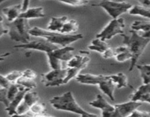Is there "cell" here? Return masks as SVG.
Returning <instances> with one entry per match:
<instances>
[{
	"label": "cell",
	"instance_id": "cell-1",
	"mask_svg": "<svg viewBox=\"0 0 150 117\" xmlns=\"http://www.w3.org/2000/svg\"><path fill=\"white\" fill-rule=\"evenodd\" d=\"M130 32L131 34L130 36H127L125 34L122 36L123 37V45L128 47L133 55L130 67L129 68V70L131 72L135 66L137 65L139 58L146 49V46L149 44L150 38L145 37L142 35H139V32L133 29H131Z\"/></svg>",
	"mask_w": 150,
	"mask_h": 117
},
{
	"label": "cell",
	"instance_id": "cell-2",
	"mask_svg": "<svg viewBox=\"0 0 150 117\" xmlns=\"http://www.w3.org/2000/svg\"><path fill=\"white\" fill-rule=\"evenodd\" d=\"M29 33L32 36L44 38L51 43L61 45L62 47L67 46L70 44L83 38V35L81 34L67 35V34H63L61 32H52L48 29H44L38 26L32 27L30 29Z\"/></svg>",
	"mask_w": 150,
	"mask_h": 117
},
{
	"label": "cell",
	"instance_id": "cell-3",
	"mask_svg": "<svg viewBox=\"0 0 150 117\" xmlns=\"http://www.w3.org/2000/svg\"><path fill=\"white\" fill-rule=\"evenodd\" d=\"M52 107L59 111H69L79 114L81 116H98V115L83 110L75 99L73 92L69 91L60 96H55L50 99Z\"/></svg>",
	"mask_w": 150,
	"mask_h": 117
},
{
	"label": "cell",
	"instance_id": "cell-4",
	"mask_svg": "<svg viewBox=\"0 0 150 117\" xmlns=\"http://www.w3.org/2000/svg\"><path fill=\"white\" fill-rule=\"evenodd\" d=\"M9 29L8 35L12 40L21 43L30 42V25L29 20L23 18H18L16 20L7 23Z\"/></svg>",
	"mask_w": 150,
	"mask_h": 117
},
{
	"label": "cell",
	"instance_id": "cell-5",
	"mask_svg": "<svg viewBox=\"0 0 150 117\" xmlns=\"http://www.w3.org/2000/svg\"><path fill=\"white\" fill-rule=\"evenodd\" d=\"M92 6L103 8L112 19L118 18L121 15L128 13L133 7L127 1H117L112 0H102L99 3L93 4Z\"/></svg>",
	"mask_w": 150,
	"mask_h": 117
},
{
	"label": "cell",
	"instance_id": "cell-6",
	"mask_svg": "<svg viewBox=\"0 0 150 117\" xmlns=\"http://www.w3.org/2000/svg\"><path fill=\"white\" fill-rule=\"evenodd\" d=\"M125 23L123 18L112 19L100 33L97 34L96 37L103 40H109L114 36L118 35H124V29Z\"/></svg>",
	"mask_w": 150,
	"mask_h": 117
},
{
	"label": "cell",
	"instance_id": "cell-7",
	"mask_svg": "<svg viewBox=\"0 0 150 117\" xmlns=\"http://www.w3.org/2000/svg\"><path fill=\"white\" fill-rule=\"evenodd\" d=\"M67 72V68L51 70L48 73L42 75V83L47 87L59 86L64 85V79L66 77Z\"/></svg>",
	"mask_w": 150,
	"mask_h": 117
},
{
	"label": "cell",
	"instance_id": "cell-8",
	"mask_svg": "<svg viewBox=\"0 0 150 117\" xmlns=\"http://www.w3.org/2000/svg\"><path fill=\"white\" fill-rule=\"evenodd\" d=\"M15 48H22V49L28 50H36V51H42L45 54L51 52L57 48H58V45L54 43H51L46 39L42 38L38 40L30 41L27 43H21L14 46Z\"/></svg>",
	"mask_w": 150,
	"mask_h": 117
},
{
	"label": "cell",
	"instance_id": "cell-9",
	"mask_svg": "<svg viewBox=\"0 0 150 117\" xmlns=\"http://www.w3.org/2000/svg\"><path fill=\"white\" fill-rule=\"evenodd\" d=\"M142 102L139 101L130 100L129 102L114 105L115 111L112 117L130 116L136 109L142 105Z\"/></svg>",
	"mask_w": 150,
	"mask_h": 117
},
{
	"label": "cell",
	"instance_id": "cell-10",
	"mask_svg": "<svg viewBox=\"0 0 150 117\" xmlns=\"http://www.w3.org/2000/svg\"><path fill=\"white\" fill-rule=\"evenodd\" d=\"M39 101V96L35 92L29 91L25 94L21 103L17 108V116H25V114L29 111L31 107Z\"/></svg>",
	"mask_w": 150,
	"mask_h": 117
},
{
	"label": "cell",
	"instance_id": "cell-11",
	"mask_svg": "<svg viewBox=\"0 0 150 117\" xmlns=\"http://www.w3.org/2000/svg\"><path fill=\"white\" fill-rule=\"evenodd\" d=\"M89 105L95 108H99L102 111V116L104 117L111 116L112 117L115 111L114 105L108 103L103 97L101 94H98L96 96V99L92 102H89Z\"/></svg>",
	"mask_w": 150,
	"mask_h": 117
},
{
	"label": "cell",
	"instance_id": "cell-12",
	"mask_svg": "<svg viewBox=\"0 0 150 117\" xmlns=\"http://www.w3.org/2000/svg\"><path fill=\"white\" fill-rule=\"evenodd\" d=\"M30 90L31 89H28V88H26L24 87V86H22L19 85V91L18 92L17 95H16V96L15 97L14 99L10 102V105L7 107H6L5 108L6 111H7L9 116L17 115L18 107L20 105L21 103L25 94Z\"/></svg>",
	"mask_w": 150,
	"mask_h": 117
},
{
	"label": "cell",
	"instance_id": "cell-13",
	"mask_svg": "<svg viewBox=\"0 0 150 117\" xmlns=\"http://www.w3.org/2000/svg\"><path fill=\"white\" fill-rule=\"evenodd\" d=\"M108 78V75H93L89 73H79L76 78V80L79 83L86 85H99L101 82Z\"/></svg>",
	"mask_w": 150,
	"mask_h": 117
},
{
	"label": "cell",
	"instance_id": "cell-14",
	"mask_svg": "<svg viewBox=\"0 0 150 117\" xmlns=\"http://www.w3.org/2000/svg\"><path fill=\"white\" fill-rule=\"evenodd\" d=\"M74 51L75 48L73 47H70L67 45V46L62 47V48L59 47L58 48L49 53H51L54 57L58 58L61 61H66V62H67L73 56L72 53Z\"/></svg>",
	"mask_w": 150,
	"mask_h": 117
},
{
	"label": "cell",
	"instance_id": "cell-15",
	"mask_svg": "<svg viewBox=\"0 0 150 117\" xmlns=\"http://www.w3.org/2000/svg\"><path fill=\"white\" fill-rule=\"evenodd\" d=\"M2 14L8 22H12L20 17L22 13V4H18L16 5L10 6L2 9Z\"/></svg>",
	"mask_w": 150,
	"mask_h": 117
},
{
	"label": "cell",
	"instance_id": "cell-16",
	"mask_svg": "<svg viewBox=\"0 0 150 117\" xmlns=\"http://www.w3.org/2000/svg\"><path fill=\"white\" fill-rule=\"evenodd\" d=\"M89 61H90V58L88 56V54L82 55L81 53V54H79V55L73 56L72 58H70L67 62V67H79L83 70L85 67H86Z\"/></svg>",
	"mask_w": 150,
	"mask_h": 117
},
{
	"label": "cell",
	"instance_id": "cell-17",
	"mask_svg": "<svg viewBox=\"0 0 150 117\" xmlns=\"http://www.w3.org/2000/svg\"><path fill=\"white\" fill-rule=\"evenodd\" d=\"M116 86H117V85L111 80L109 75H108V78L105 80H104L103 81L101 82L98 85L99 89L105 94H106L112 101L115 100V97H114V89H115Z\"/></svg>",
	"mask_w": 150,
	"mask_h": 117
},
{
	"label": "cell",
	"instance_id": "cell-18",
	"mask_svg": "<svg viewBox=\"0 0 150 117\" xmlns=\"http://www.w3.org/2000/svg\"><path fill=\"white\" fill-rule=\"evenodd\" d=\"M133 55L129 48L125 45L118 46L114 48V58L119 62H124L127 60H131Z\"/></svg>",
	"mask_w": 150,
	"mask_h": 117
},
{
	"label": "cell",
	"instance_id": "cell-19",
	"mask_svg": "<svg viewBox=\"0 0 150 117\" xmlns=\"http://www.w3.org/2000/svg\"><path fill=\"white\" fill-rule=\"evenodd\" d=\"M68 20V17L66 16L51 18V20L49 21V23H48V26H47V29L52 31V32H60L64 24Z\"/></svg>",
	"mask_w": 150,
	"mask_h": 117
},
{
	"label": "cell",
	"instance_id": "cell-20",
	"mask_svg": "<svg viewBox=\"0 0 150 117\" xmlns=\"http://www.w3.org/2000/svg\"><path fill=\"white\" fill-rule=\"evenodd\" d=\"M45 16V13H44V9L42 7H32V8H29L25 12L21 13L20 15L21 18H23L29 20L32 18H42Z\"/></svg>",
	"mask_w": 150,
	"mask_h": 117
},
{
	"label": "cell",
	"instance_id": "cell-21",
	"mask_svg": "<svg viewBox=\"0 0 150 117\" xmlns=\"http://www.w3.org/2000/svg\"><path fill=\"white\" fill-rule=\"evenodd\" d=\"M49 116L46 113V108L44 103L39 102V101L35 102L30 108L29 111L25 114V116Z\"/></svg>",
	"mask_w": 150,
	"mask_h": 117
},
{
	"label": "cell",
	"instance_id": "cell-22",
	"mask_svg": "<svg viewBox=\"0 0 150 117\" xmlns=\"http://www.w3.org/2000/svg\"><path fill=\"white\" fill-rule=\"evenodd\" d=\"M110 48V45L105 42V40L99 39V38H95L92 41L91 45L88 46V48L91 51H97L98 53H100L101 54L107 51Z\"/></svg>",
	"mask_w": 150,
	"mask_h": 117
},
{
	"label": "cell",
	"instance_id": "cell-23",
	"mask_svg": "<svg viewBox=\"0 0 150 117\" xmlns=\"http://www.w3.org/2000/svg\"><path fill=\"white\" fill-rule=\"evenodd\" d=\"M111 80L114 82L117 85V89H121V88H127L130 85L128 83V79L127 75L122 73H119L117 74H114L109 75Z\"/></svg>",
	"mask_w": 150,
	"mask_h": 117
},
{
	"label": "cell",
	"instance_id": "cell-24",
	"mask_svg": "<svg viewBox=\"0 0 150 117\" xmlns=\"http://www.w3.org/2000/svg\"><path fill=\"white\" fill-rule=\"evenodd\" d=\"M128 13L132 16H141V17L146 18L150 20V7H143L142 5H136L133 6Z\"/></svg>",
	"mask_w": 150,
	"mask_h": 117
},
{
	"label": "cell",
	"instance_id": "cell-25",
	"mask_svg": "<svg viewBox=\"0 0 150 117\" xmlns=\"http://www.w3.org/2000/svg\"><path fill=\"white\" fill-rule=\"evenodd\" d=\"M79 23L74 19H70L64 23L60 32L63 34H67V35H70V34L76 33L79 30Z\"/></svg>",
	"mask_w": 150,
	"mask_h": 117
},
{
	"label": "cell",
	"instance_id": "cell-26",
	"mask_svg": "<svg viewBox=\"0 0 150 117\" xmlns=\"http://www.w3.org/2000/svg\"><path fill=\"white\" fill-rule=\"evenodd\" d=\"M147 93H150V83H146V84L144 83L143 85L139 86L138 89L135 91L134 93L130 95V100L139 101V97L142 95Z\"/></svg>",
	"mask_w": 150,
	"mask_h": 117
},
{
	"label": "cell",
	"instance_id": "cell-27",
	"mask_svg": "<svg viewBox=\"0 0 150 117\" xmlns=\"http://www.w3.org/2000/svg\"><path fill=\"white\" fill-rule=\"evenodd\" d=\"M136 67L140 72L143 83H150V64H139Z\"/></svg>",
	"mask_w": 150,
	"mask_h": 117
},
{
	"label": "cell",
	"instance_id": "cell-28",
	"mask_svg": "<svg viewBox=\"0 0 150 117\" xmlns=\"http://www.w3.org/2000/svg\"><path fill=\"white\" fill-rule=\"evenodd\" d=\"M131 29L141 32H147L150 30V21L136 20L131 25Z\"/></svg>",
	"mask_w": 150,
	"mask_h": 117
},
{
	"label": "cell",
	"instance_id": "cell-29",
	"mask_svg": "<svg viewBox=\"0 0 150 117\" xmlns=\"http://www.w3.org/2000/svg\"><path fill=\"white\" fill-rule=\"evenodd\" d=\"M67 72L66 77L64 79V84H67L70 80L73 78H76L78 75L80 73L82 69L79 67H67Z\"/></svg>",
	"mask_w": 150,
	"mask_h": 117
},
{
	"label": "cell",
	"instance_id": "cell-30",
	"mask_svg": "<svg viewBox=\"0 0 150 117\" xmlns=\"http://www.w3.org/2000/svg\"><path fill=\"white\" fill-rule=\"evenodd\" d=\"M16 83H18V84L20 85V86L28 88V89H35V88H36L37 86V83L35 81V80L26 78L23 77V76H21V77L17 80Z\"/></svg>",
	"mask_w": 150,
	"mask_h": 117
},
{
	"label": "cell",
	"instance_id": "cell-31",
	"mask_svg": "<svg viewBox=\"0 0 150 117\" xmlns=\"http://www.w3.org/2000/svg\"><path fill=\"white\" fill-rule=\"evenodd\" d=\"M47 57H48V64H49L51 70H57V69H61L62 67V61L54 57L51 53H48L46 54Z\"/></svg>",
	"mask_w": 150,
	"mask_h": 117
},
{
	"label": "cell",
	"instance_id": "cell-32",
	"mask_svg": "<svg viewBox=\"0 0 150 117\" xmlns=\"http://www.w3.org/2000/svg\"><path fill=\"white\" fill-rule=\"evenodd\" d=\"M59 2L67 5L73 6V7H79V6H85L89 4V0H57Z\"/></svg>",
	"mask_w": 150,
	"mask_h": 117
},
{
	"label": "cell",
	"instance_id": "cell-33",
	"mask_svg": "<svg viewBox=\"0 0 150 117\" xmlns=\"http://www.w3.org/2000/svg\"><path fill=\"white\" fill-rule=\"evenodd\" d=\"M19 91V85L18 83H12L10 87L7 89V99H8L9 102H11L15 97L17 95L18 92Z\"/></svg>",
	"mask_w": 150,
	"mask_h": 117
},
{
	"label": "cell",
	"instance_id": "cell-34",
	"mask_svg": "<svg viewBox=\"0 0 150 117\" xmlns=\"http://www.w3.org/2000/svg\"><path fill=\"white\" fill-rule=\"evenodd\" d=\"M23 75V71H19V70H16V71H13L11 73H8L6 75L5 77L10 80L11 83H16L17 80L20 78L21 76Z\"/></svg>",
	"mask_w": 150,
	"mask_h": 117
},
{
	"label": "cell",
	"instance_id": "cell-35",
	"mask_svg": "<svg viewBox=\"0 0 150 117\" xmlns=\"http://www.w3.org/2000/svg\"><path fill=\"white\" fill-rule=\"evenodd\" d=\"M0 101L4 103L6 107L10 105V102L7 99V89L0 88Z\"/></svg>",
	"mask_w": 150,
	"mask_h": 117
},
{
	"label": "cell",
	"instance_id": "cell-36",
	"mask_svg": "<svg viewBox=\"0 0 150 117\" xmlns=\"http://www.w3.org/2000/svg\"><path fill=\"white\" fill-rule=\"evenodd\" d=\"M11 82L5 77V75H0V88H4V89H9L12 85Z\"/></svg>",
	"mask_w": 150,
	"mask_h": 117
},
{
	"label": "cell",
	"instance_id": "cell-37",
	"mask_svg": "<svg viewBox=\"0 0 150 117\" xmlns=\"http://www.w3.org/2000/svg\"><path fill=\"white\" fill-rule=\"evenodd\" d=\"M23 77L26 78L32 79V80H35L37 78V73L34 71L33 70H31V69H26V70H23Z\"/></svg>",
	"mask_w": 150,
	"mask_h": 117
},
{
	"label": "cell",
	"instance_id": "cell-38",
	"mask_svg": "<svg viewBox=\"0 0 150 117\" xmlns=\"http://www.w3.org/2000/svg\"><path fill=\"white\" fill-rule=\"evenodd\" d=\"M130 116H135V117H149L150 112L149 111H139L136 109Z\"/></svg>",
	"mask_w": 150,
	"mask_h": 117
},
{
	"label": "cell",
	"instance_id": "cell-39",
	"mask_svg": "<svg viewBox=\"0 0 150 117\" xmlns=\"http://www.w3.org/2000/svg\"><path fill=\"white\" fill-rule=\"evenodd\" d=\"M9 32V29L7 24H4V17L1 16V37H2L4 35L6 34H8Z\"/></svg>",
	"mask_w": 150,
	"mask_h": 117
},
{
	"label": "cell",
	"instance_id": "cell-40",
	"mask_svg": "<svg viewBox=\"0 0 150 117\" xmlns=\"http://www.w3.org/2000/svg\"><path fill=\"white\" fill-rule=\"evenodd\" d=\"M103 57L104 58H114V48L110 47L105 52H104L102 54Z\"/></svg>",
	"mask_w": 150,
	"mask_h": 117
},
{
	"label": "cell",
	"instance_id": "cell-41",
	"mask_svg": "<svg viewBox=\"0 0 150 117\" xmlns=\"http://www.w3.org/2000/svg\"><path fill=\"white\" fill-rule=\"evenodd\" d=\"M139 102H147L150 104V93L145 94L142 95L139 99Z\"/></svg>",
	"mask_w": 150,
	"mask_h": 117
},
{
	"label": "cell",
	"instance_id": "cell-42",
	"mask_svg": "<svg viewBox=\"0 0 150 117\" xmlns=\"http://www.w3.org/2000/svg\"><path fill=\"white\" fill-rule=\"evenodd\" d=\"M29 1L30 0H23V3H22V13L25 12L26 10H27L29 9Z\"/></svg>",
	"mask_w": 150,
	"mask_h": 117
},
{
	"label": "cell",
	"instance_id": "cell-43",
	"mask_svg": "<svg viewBox=\"0 0 150 117\" xmlns=\"http://www.w3.org/2000/svg\"><path fill=\"white\" fill-rule=\"evenodd\" d=\"M137 1L140 3V5L143 7H150V0H137Z\"/></svg>",
	"mask_w": 150,
	"mask_h": 117
},
{
	"label": "cell",
	"instance_id": "cell-44",
	"mask_svg": "<svg viewBox=\"0 0 150 117\" xmlns=\"http://www.w3.org/2000/svg\"><path fill=\"white\" fill-rule=\"evenodd\" d=\"M141 35H142V36L145 37L150 38V30L147 31V32H142V34H141Z\"/></svg>",
	"mask_w": 150,
	"mask_h": 117
},
{
	"label": "cell",
	"instance_id": "cell-45",
	"mask_svg": "<svg viewBox=\"0 0 150 117\" xmlns=\"http://www.w3.org/2000/svg\"><path fill=\"white\" fill-rule=\"evenodd\" d=\"M112 1H127V0H112Z\"/></svg>",
	"mask_w": 150,
	"mask_h": 117
},
{
	"label": "cell",
	"instance_id": "cell-46",
	"mask_svg": "<svg viewBox=\"0 0 150 117\" xmlns=\"http://www.w3.org/2000/svg\"><path fill=\"white\" fill-rule=\"evenodd\" d=\"M7 1V0H0V3H3L4 1Z\"/></svg>",
	"mask_w": 150,
	"mask_h": 117
},
{
	"label": "cell",
	"instance_id": "cell-47",
	"mask_svg": "<svg viewBox=\"0 0 150 117\" xmlns=\"http://www.w3.org/2000/svg\"><path fill=\"white\" fill-rule=\"evenodd\" d=\"M42 1H43V0H42Z\"/></svg>",
	"mask_w": 150,
	"mask_h": 117
}]
</instances>
